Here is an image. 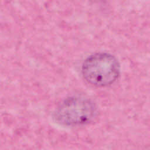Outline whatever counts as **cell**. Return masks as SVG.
I'll use <instances>...</instances> for the list:
<instances>
[{
    "label": "cell",
    "instance_id": "1",
    "mask_svg": "<svg viewBox=\"0 0 150 150\" xmlns=\"http://www.w3.org/2000/svg\"><path fill=\"white\" fill-rule=\"evenodd\" d=\"M120 73L118 60L107 53H97L90 56L81 66V73L84 80L98 87L111 85L117 80Z\"/></svg>",
    "mask_w": 150,
    "mask_h": 150
},
{
    "label": "cell",
    "instance_id": "2",
    "mask_svg": "<svg viewBox=\"0 0 150 150\" xmlns=\"http://www.w3.org/2000/svg\"><path fill=\"white\" fill-rule=\"evenodd\" d=\"M94 105L88 100L81 97H72L65 100L56 113L58 120L68 125L87 122L93 117Z\"/></svg>",
    "mask_w": 150,
    "mask_h": 150
}]
</instances>
